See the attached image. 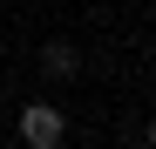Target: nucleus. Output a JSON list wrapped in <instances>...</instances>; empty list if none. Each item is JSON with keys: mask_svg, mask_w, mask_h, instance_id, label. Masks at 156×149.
<instances>
[{"mask_svg": "<svg viewBox=\"0 0 156 149\" xmlns=\"http://www.w3.org/2000/svg\"><path fill=\"white\" fill-rule=\"evenodd\" d=\"M20 142H27V149H61L68 142V115L55 102H27V109H20Z\"/></svg>", "mask_w": 156, "mask_h": 149, "instance_id": "obj_1", "label": "nucleus"}, {"mask_svg": "<svg viewBox=\"0 0 156 149\" xmlns=\"http://www.w3.org/2000/svg\"><path fill=\"white\" fill-rule=\"evenodd\" d=\"M75 68H82V54H75L68 41H48L41 47V74H48V81H75Z\"/></svg>", "mask_w": 156, "mask_h": 149, "instance_id": "obj_2", "label": "nucleus"}]
</instances>
